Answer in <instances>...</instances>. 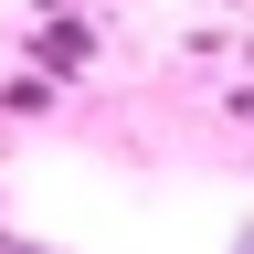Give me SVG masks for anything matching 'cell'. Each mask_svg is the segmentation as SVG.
Returning a JSON list of instances; mask_svg holds the SVG:
<instances>
[{"instance_id":"1","label":"cell","mask_w":254,"mask_h":254,"mask_svg":"<svg viewBox=\"0 0 254 254\" xmlns=\"http://www.w3.org/2000/svg\"><path fill=\"white\" fill-rule=\"evenodd\" d=\"M32 53H43V85H64V74H85V64H95V32H85V21H43V32H32Z\"/></svg>"},{"instance_id":"2","label":"cell","mask_w":254,"mask_h":254,"mask_svg":"<svg viewBox=\"0 0 254 254\" xmlns=\"http://www.w3.org/2000/svg\"><path fill=\"white\" fill-rule=\"evenodd\" d=\"M0 106H11V117H53V106H64V85H43V74H11V85H0Z\"/></svg>"},{"instance_id":"3","label":"cell","mask_w":254,"mask_h":254,"mask_svg":"<svg viewBox=\"0 0 254 254\" xmlns=\"http://www.w3.org/2000/svg\"><path fill=\"white\" fill-rule=\"evenodd\" d=\"M0 254H64V244H32V233H0Z\"/></svg>"},{"instance_id":"4","label":"cell","mask_w":254,"mask_h":254,"mask_svg":"<svg viewBox=\"0 0 254 254\" xmlns=\"http://www.w3.org/2000/svg\"><path fill=\"white\" fill-rule=\"evenodd\" d=\"M233 254H254V222H233Z\"/></svg>"},{"instance_id":"5","label":"cell","mask_w":254,"mask_h":254,"mask_svg":"<svg viewBox=\"0 0 254 254\" xmlns=\"http://www.w3.org/2000/svg\"><path fill=\"white\" fill-rule=\"evenodd\" d=\"M233 117H254V85H244V95H233Z\"/></svg>"}]
</instances>
